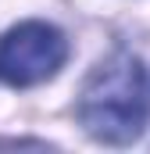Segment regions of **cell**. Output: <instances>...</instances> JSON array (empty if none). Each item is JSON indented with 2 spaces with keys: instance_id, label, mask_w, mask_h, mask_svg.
<instances>
[{
  "instance_id": "6da1fadb",
  "label": "cell",
  "mask_w": 150,
  "mask_h": 154,
  "mask_svg": "<svg viewBox=\"0 0 150 154\" xmlns=\"http://www.w3.org/2000/svg\"><path fill=\"white\" fill-rule=\"evenodd\" d=\"M79 122L100 143L143 136L150 122V68L125 50L100 61L79 93Z\"/></svg>"
},
{
  "instance_id": "7a4b0ae2",
  "label": "cell",
  "mask_w": 150,
  "mask_h": 154,
  "mask_svg": "<svg viewBox=\"0 0 150 154\" xmlns=\"http://www.w3.org/2000/svg\"><path fill=\"white\" fill-rule=\"evenodd\" d=\"M68 61V39L50 22H22L0 39V79L7 86H36Z\"/></svg>"
}]
</instances>
